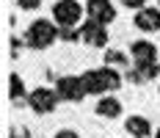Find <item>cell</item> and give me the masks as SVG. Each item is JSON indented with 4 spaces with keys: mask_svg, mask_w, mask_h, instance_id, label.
<instances>
[{
    "mask_svg": "<svg viewBox=\"0 0 160 138\" xmlns=\"http://www.w3.org/2000/svg\"><path fill=\"white\" fill-rule=\"evenodd\" d=\"M83 86H86L88 94H108L122 86V77H119V72H113L111 66H102V69L86 72L83 75Z\"/></svg>",
    "mask_w": 160,
    "mask_h": 138,
    "instance_id": "6da1fadb",
    "label": "cell"
},
{
    "mask_svg": "<svg viewBox=\"0 0 160 138\" xmlns=\"http://www.w3.org/2000/svg\"><path fill=\"white\" fill-rule=\"evenodd\" d=\"M55 39H58V31H55V25L50 19H36V22H31V28L25 33V42L31 47H36V50L50 47Z\"/></svg>",
    "mask_w": 160,
    "mask_h": 138,
    "instance_id": "7a4b0ae2",
    "label": "cell"
},
{
    "mask_svg": "<svg viewBox=\"0 0 160 138\" xmlns=\"http://www.w3.org/2000/svg\"><path fill=\"white\" fill-rule=\"evenodd\" d=\"M80 14H83V8H80L78 0H58V3L52 6V17H55V22H58L61 28H72V25H78V22H80Z\"/></svg>",
    "mask_w": 160,
    "mask_h": 138,
    "instance_id": "3957f363",
    "label": "cell"
},
{
    "mask_svg": "<svg viewBox=\"0 0 160 138\" xmlns=\"http://www.w3.org/2000/svg\"><path fill=\"white\" fill-rule=\"evenodd\" d=\"M58 91H52V89H33L28 94V105L36 110V113H52L55 105H58Z\"/></svg>",
    "mask_w": 160,
    "mask_h": 138,
    "instance_id": "277c9868",
    "label": "cell"
},
{
    "mask_svg": "<svg viewBox=\"0 0 160 138\" xmlns=\"http://www.w3.org/2000/svg\"><path fill=\"white\" fill-rule=\"evenodd\" d=\"M55 91H58V97L61 100H69V102H80L83 97H86V86H83V77H72L66 75L58 80V86H55Z\"/></svg>",
    "mask_w": 160,
    "mask_h": 138,
    "instance_id": "5b68a950",
    "label": "cell"
},
{
    "mask_svg": "<svg viewBox=\"0 0 160 138\" xmlns=\"http://www.w3.org/2000/svg\"><path fill=\"white\" fill-rule=\"evenodd\" d=\"M80 39H83L86 44H91V47H105L108 44V31H105L102 22L88 19V22L80 25Z\"/></svg>",
    "mask_w": 160,
    "mask_h": 138,
    "instance_id": "8992f818",
    "label": "cell"
},
{
    "mask_svg": "<svg viewBox=\"0 0 160 138\" xmlns=\"http://www.w3.org/2000/svg\"><path fill=\"white\" fill-rule=\"evenodd\" d=\"M86 11H88V19H97L102 25L116 19V8H113L111 0H88L86 3Z\"/></svg>",
    "mask_w": 160,
    "mask_h": 138,
    "instance_id": "52a82bcc",
    "label": "cell"
},
{
    "mask_svg": "<svg viewBox=\"0 0 160 138\" xmlns=\"http://www.w3.org/2000/svg\"><path fill=\"white\" fill-rule=\"evenodd\" d=\"M135 28L144 33L160 31V8H141L135 14Z\"/></svg>",
    "mask_w": 160,
    "mask_h": 138,
    "instance_id": "ba28073f",
    "label": "cell"
},
{
    "mask_svg": "<svg viewBox=\"0 0 160 138\" xmlns=\"http://www.w3.org/2000/svg\"><path fill=\"white\" fill-rule=\"evenodd\" d=\"M132 58H135V64L138 66H149V64L158 61V47L152 44V42H135L132 44Z\"/></svg>",
    "mask_w": 160,
    "mask_h": 138,
    "instance_id": "9c48e42d",
    "label": "cell"
},
{
    "mask_svg": "<svg viewBox=\"0 0 160 138\" xmlns=\"http://www.w3.org/2000/svg\"><path fill=\"white\" fill-rule=\"evenodd\" d=\"M124 127H127V133L132 138H149V133H152V124L146 122L144 116H130L124 122Z\"/></svg>",
    "mask_w": 160,
    "mask_h": 138,
    "instance_id": "30bf717a",
    "label": "cell"
},
{
    "mask_svg": "<svg viewBox=\"0 0 160 138\" xmlns=\"http://www.w3.org/2000/svg\"><path fill=\"white\" fill-rule=\"evenodd\" d=\"M97 113L105 116V119H116V116L122 113V102H119L116 97H102V100L97 102Z\"/></svg>",
    "mask_w": 160,
    "mask_h": 138,
    "instance_id": "8fae6325",
    "label": "cell"
},
{
    "mask_svg": "<svg viewBox=\"0 0 160 138\" xmlns=\"http://www.w3.org/2000/svg\"><path fill=\"white\" fill-rule=\"evenodd\" d=\"M8 97L11 100H22L25 97V83H22L19 75H11V80H8Z\"/></svg>",
    "mask_w": 160,
    "mask_h": 138,
    "instance_id": "7c38bea8",
    "label": "cell"
},
{
    "mask_svg": "<svg viewBox=\"0 0 160 138\" xmlns=\"http://www.w3.org/2000/svg\"><path fill=\"white\" fill-rule=\"evenodd\" d=\"M105 61H108V64H119V66H122V64H127V58H124L122 53H116V50H108V53H105Z\"/></svg>",
    "mask_w": 160,
    "mask_h": 138,
    "instance_id": "4fadbf2b",
    "label": "cell"
},
{
    "mask_svg": "<svg viewBox=\"0 0 160 138\" xmlns=\"http://www.w3.org/2000/svg\"><path fill=\"white\" fill-rule=\"evenodd\" d=\"M78 36H80V33H75L72 28H61V39H66V42H75Z\"/></svg>",
    "mask_w": 160,
    "mask_h": 138,
    "instance_id": "5bb4252c",
    "label": "cell"
},
{
    "mask_svg": "<svg viewBox=\"0 0 160 138\" xmlns=\"http://www.w3.org/2000/svg\"><path fill=\"white\" fill-rule=\"evenodd\" d=\"M17 3H19V8H28V11H33V8H36L42 0H17Z\"/></svg>",
    "mask_w": 160,
    "mask_h": 138,
    "instance_id": "9a60e30c",
    "label": "cell"
},
{
    "mask_svg": "<svg viewBox=\"0 0 160 138\" xmlns=\"http://www.w3.org/2000/svg\"><path fill=\"white\" fill-rule=\"evenodd\" d=\"M144 3H146V0H122V6H127V8H138V11L144 8Z\"/></svg>",
    "mask_w": 160,
    "mask_h": 138,
    "instance_id": "2e32d148",
    "label": "cell"
},
{
    "mask_svg": "<svg viewBox=\"0 0 160 138\" xmlns=\"http://www.w3.org/2000/svg\"><path fill=\"white\" fill-rule=\"evenodd\" d=\"M55 138H80V135L75 133V130H58V133H55Z\"/></svg>",
    "mask_w": 160,
    "mask_h": 138,
    "instance_id": "e0dca14e",
    "label": "cell"
},
{
    "mask_svg": "<svg viewBox=\"0 0 160 138\" xmlns=\"http://www.w3.org/2000/svg\"><path fill=\"white\" fill-rule=\"evenodd\" d=\"M11 138H28V130H25V127H19V130L11 133Z\"/></svg>",
    "mask_w": 160,
    "mask_h": 138,
    "instance_id": "ac0fdd59",
    "label": "cell"
},
{
    "mask_svg": "<svg viewBox=\"0 0 160 138\" xmlns=\"http://www.w3.org/2000/svg\"><path fill=\"white\" fill-rule=\"evenodd\" d=\"M155 138H160V127H158V133H155Z\"/></svg>",
    "mask_w": 160,
    "mask_h": 138,
    "instance_id": "d6986e66",
    "label": "cell"
}]
</instances>
